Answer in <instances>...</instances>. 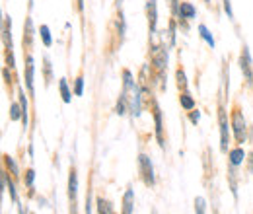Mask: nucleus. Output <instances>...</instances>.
<instances>
[{
  "mask_svg": "<svg viewBox=\"0 0 253 214\" xmlns=\"http://www.w3.org/2000/svg\"><path fill=\"white\" fill-rule=\"evenodd\" d=\"M175 76H177V86H179V88H185V86H187V80H185V72L179 68Z\"/></svg>",
  "mask_w": 253,
  "mask_h": 214,
  "instance_id": "obj_24",
  "label": "nucleus"
},
{
  "mask_svg": "<svg viewBox=\"0 0 253 214\" xmlns=\"http://www.w3.org/2000/svg\"><path fill=\"white\" fill-rule=\"evenodd\" d=\"M33 72H35V64H33V57L30 55L26 61V86L30 93H33Z\"/></svg>",
  "mask_w": 253,
  "mask_h": 214,
  "instance_id": "obj_6",
  "label": "nucleus"
},
{
  "mask_svg": "<svg viewBox=\"0 0 253 214\" xmlns=\"http://www.w3.org/2000/svg\"><path fill=\"white\" fill-rule=\"evenodd\" d=\"M195 16H197L195 6H193L191 2H181V6H179V18H183V20H193Z\"/></svg>",
  "mask_w": 253,
  "mask_h": 214,
  "instance_id": "obj_8",
  "label": "nucleus"
},
{
  "mask_svg": "<svg viewBox=\"0 0 253 214\" xmlns=\"http://www.w3.org/2000/svg\"><path fill=\"white\" fill-rule=\"evenodd\" d=\"M2 74H4V80H6V84H8V86H12V76H10L8 68H4V72H2Z\"/></svg>",
  "mask_w": 253,
  "mask_h": 214,
  "instance_id": "obj_31",
  "label": "nucleus"
},
{
  "mask_svg": "<svg viewBox=\"0 0 253 214\" xmlns=\"http://www.w3.org/2000/svg\"><path fill=\"white\" fill-rule=\"evenodd\" d=\"M76 191H78V177H76V171L72 170L68 175V197L72 201H76Z\"/></svg>",
  "mask_w": 253,
  "mask_h": 214,
  "instance_id": "obj_9",
  "label": "nucleus"
},
{
  "mask_svg": "<svg viewBox=\"0 0 253 214\" xmlns=\"http://www.w3.org/2000/svg\"><path fill=\"white\" fill-rule=\"evenodd\" d=\"M86 214H90V199H88V203H86Z\"/></svg>",
  "mask_w": 253,
  "mask_h": 214,
  "instance_id": "obj_33",
  "label": "nucleus"
},
{
  "mask_svg": "<svg viewBox=\"0 0 253 214\" xmlns=\"http://www.w3.org/2000/svg\"><path fill=\"white\" fill-rule=\"evenodd\" d=\"M195 214H205V201L201 197L195 201Z\"/></svg>",
  "mask_w": 253,
  "mask_h": 214,
  "instance_id": "obj_26",
  "label": "nucleus"
},
{
  "mask_svg": "<svg viewBox=\"0 0 253 214\" xmlns=\"http://www.w3.org/2000/svg\"><path fill=\"white\" fill-rule=\"evenodd\" d=\"M199 33H201V37L211 45V47H214V39H212V35H211V31L207 30V26H199Z\"/></svg>",
  "mask_w": 253,
  "mask_h": 214,
  "instance_id": "obj_22",
  "label": "nucleus"
},
{
  "mask_svg": "<svg viewBox=\"0 0 253 214\" xmlns=\"http://www.w3.org/2000/svg\"><path fill=\"white\" fill-rule=\"evenodd\" d=\"M166 61H168V53H166V51H160V47H156V49H154V62H156V66H158L160 74L164 72Z\"/></svg>",
  "mask_w": 253,
  "mask_h": 214,
  "instance_id": "obj_11",
  "label": "nucleus"
},
{
  "mask_svg": "<svg viewBox=\"0 0 253 214\" xmlns=\"http://www.w3.org/2000/svg\"><path fill=\"white\" fill-rule=\"evenodd\" d=\"M244 158H246L244 150H242V148H236V150L230 152V164H232V166H240V164L244 162Z\"/></svg>",
  "mask_w": 253,
  "mask_h": 214,
  "instance_id": "obj_15",
  "label": "nucleus"
},
{
  "mask_svg": "<svg viewBox=\"0 0 253 214\" xmlns=\"http://www.w3.org/2000/svg\"><path fill=\"white\" fill-rule=\"evenodd\" d=\"M32 39H33V22L32 18L26 20V26H24V45H32Z\"/></svg>",
  "mask_w": 253,
  "mask_h": 214,
  "instance_id": "obj_13",
  "label": "nucleus"
},
{
  "mask_svg": "<svg viewBox=\"0 0 253 214\" xmlns=\"http://www.w3.org/2000/svg\"><path fill=\"white\" fill-rule=\"evenodd\" d=\"M59 88H61V95H63V101L64 103H70V99H72V93L68 90V84H66V80L61 78L59 80Z\"/></svg>",
  "mask_w": 253,
  "mask_h": 214,
  "instance_id": "obj_16",
  "label": "nucleus"
},
{
  "mask_svg": "<svg viewBox=\"0 0 253 214\" xmlns=\"http://www.w3.org/2000/svg\"><path fill=\"white\" fill-rule=\"evenodd\" d=\"M232 127H234V134H236V140L238 142H244L246 140V119L242 115L240 109H234V115H232Z\"/></svg>",
  "mask_w": 253,
  "mask_h": 214,
  "instance_id": "obj_3",
  "label": "nucleus"
},
{
  "mask_svg": "<svg viewBox=\"0 0 253 214\" xmlns=\"http://www.w3.org/2000/svg\"><path fill=\"white\" fill-rule=\"evenodd\" d=\"M146 12H148L150 35H154L156 33V24H158V6H156V0H146Z\"/></svg>",
  "mask_w": 253,
  "mask_h": 214,
  "instance_id": "obj_4",
  "label": "nucleus"
},
{
  "mask_svg": "<svg viewBox=\"0 0 253 214\" xmlns=\"http://www.w3.org/2000/svg\"><path fill=\"white\" fill-rule=\"evenodd\" d=\"M95 207H97V214H113L111 205H109L107 201H103L101 197H97V199H95Z\"/></svg>",
  "mask_w": 253,
  "mask_h": 214,
  "instance_id": "obj_14",
  "label": "nucleus"
},
{
  "mask_svg": "<svg viewBox=\"0 0 253 214\" xmlns=\"http://www.w3.org/2000/svg\"><path fill=\"white\" fill-rule=\"evenodd\" d=\"M240 66H242V72H244V76L248 78V82H250V84H253L252 57H250V51H248V47H244V51H242V59H240Z\"/></svg>",
  "mask_w": 253,
  "mask_h": 214,
  "instance_id": "obj_5",
  "label": "nucleus"
},
{
  "mask_svg": "<svg viewBox=\"0 0 253 214\" xmlns=\"http://www.w3.org/2000/svg\"><path fill=\"white\" fill-rule=\"evenodd\" d=\"M189 119H191V123H193V125H197V123H199V119H201V113H199V111H191Z\"/></svg>",
  "mask_w": 253,
  "mask_h": 214,
  "instance_id": "obj_29",
  "label": "nucleus"
},
{
  "mask_svg": "<svg viewBox=\"0 0 253 214\" xmlns=\"http://www.w3.org/2000/svg\"><path fill=\"white\" fill-rule=\"evenodd\" d=\"M179 99H181V107H183V109H187V111H193V109H195V101H193V97H191L187 92L183 93Z\"/></svg>",
  "mask_w": 253,
  "mask_h": 214,
  "instance_id": "obj_20",
  "label": "nucleus"
},
{
  "mask_svg": "<svg viewBox=\"0 0 253 214\" xmlns=\"http://www.w3.org/2000/svg\"><path fill=\"white\" fill-rule=\"evenodd\" d=\"M4 162H6V166L10 168V171H12L14 175H18V166L14 164V160H12L10 156H4Z\"/></svg>",
  "mask_w": 253,
  "mask_h": 214,
  "instance_id": "obj_25",
  "label": "nucleus"
},
{
  "mask_svg": "<svg viewBox=\"0 0 253 214\" xmlns=\"http://www.w3.org/2000/svg\"><path fill=\"white\" fill-rule=\"evenodd\" d=\"M82 92H84V78L78 76L76 78V84H74V95H82Z\"/></svg>",
  "mask_w": 253,
  "mask_h": 214,
  "instance_id": "obj_23",
  "label": "nucleus"
},
{
  "mask_svg": "<svg viewBox=\"0 0 253 214\" xmlns=\"http://www.w3.org/2000/svg\"><path fill=\"white\" fill-rule=\"evenodd\" d=\"M39 33H41L43 45H45V47H51L53 39H51V31H49V28H47V26H41V30H39Z\"/></svg>",
  "mask_w": 253,
  "mask_h": 214,
  "instance_id": "obj_21",
  "label": "nucleus"
},
{
  "mask_svg": "<svg viewBox=\"0 0 253 214\" xmlns=\"http://www.w3.org/2000/svg\"><path fill=\"white\" fill-rule=\"evenodd\" d=\"M33 177H35V171H33V170H28V171H26V179H24V183L28 185V187H32Z\"/></svg>",
  "mask_w": 253,
  "mask_h": 214,
  "instance_id": "obj_27",
  "label": "nucleus"
},
{
  "mask_svg": "<svg viewBox=\"0 0 253 214\" xmlns=\"http://www.w3.org/2000/svg\"><path fill=\"white\" fill-rule=\"evenodd\" d=\"M154 119H156V136H158L160 144L164 146V138H162V113H160L158 107L154 109Z\"/></svg>",
  "mask_w": 253,
  "mask_h": 214,
  "instance_id": "obj_17",
  "label": "nucleus"
},
{
  "mask_svg": "<svg viewBox=\"0 0 253 214\" xmlns=\"http://www.w3.org/2000/svg\"><path fill=\"white\" fill-rule=\"evenodd\" d=\"M10 119L12 121H20L22 119V105L20 103H12L10 105Z\"/></svg>",
  "mask_w": 253,
  "mask_h": 214,
  "instance_id": "obj_19",
  "label": "nucleus"
},
{
  "mask_svg": "<svg viewBox=\"0 0 253 214\" xmlns=\"http://www.w3.org/2000/svg\"><path fill=\"white\" fill-rule=\"evenodd\" d=\"M138 164H140V175H142L144 183L148 185V187H152L154 185V168H152L150 158L144 156V154H140L138 156Z\"/></svg>",
  "mask_w": 253,
  "mask_h": 214,
  "instance_id": "obj_1",
  "label": "nucleus"
},
{
  "mask_svg": "<svg viewBox=\"0 0 253 214\" xmlns=\"http://www.w3.org/2000/svg\"><path fill=\"white\" fill-rule=\"evenodd\" d=\"M132 201H134V191L126 189L125 197H123V214H132Z\"/></svg>",
  "mask_w": 253,
  "mask_h": 214,
  "instance_id": "obj_10",
  "label": "nucleus"
},
{
  "mask_svg": "<svg viewBox=\"0 0 253 214\" xmlns=\"http://www.w3.org/2000/svg\"><path fill=\"white\" fill-rule=\"evenodd\" d=\"M78 10H84V0H78Z\"/></svg>",
  "mask_w": 253,
  "mask_h": 214,
  "instance_id": "obj_32",
  "label": "nucleus"
},
{
  "mask_svg": "<svg viewBox=\"0 0 253 214\" xmlns=\"http://www.w3.org/2000/svg\"><path fill=\"white\" fill-rule=\"evenodd\" d=\"M205 2H207V4H211V0H205Z\"/></svg>",
  "mask_w": 253,
  "mask_h": 214,
  "instance_id": "obj_34",
  "label": "nucleus"
},
{
  "mask_svg": "<svg viewBox=\"0 0 253 214\" xmlns=\"http://www.w3.org/2000/svg\"><path fill=\"white\" fill-rule=\"evenodd\" d=\"M218 121H220V148L222 152L228 150V142H230V125H228V117L224 107H218Z\"/></svg>",
  "mask_w": 253,
  "mask_h": 214,
  "instance_id": "obj_2",
  "label": "nucleus"
},
{
  "mask_svg": "<svg viewBox=\"0 0 253 214\" xmlns=\"http://www.w3.org/2000/svg\"><path fill=\"white\" fill-rule=\"evenodd\" d=\"M224 10H226L228 18H234V14H232V4H230V0H224Z\"/></svg>",
  "mask_w": 253,
  "mask_h": 214,
  "instance_id": "obj_28",
  "label": "nucleus"
},
{
  "mask_svg": "<svg viewBox=\"0 0 253 214\" xmlns=\"http://www.w3.org/2000/svg\"><path fill=\"white\" fill-rule=\"evenodd\" d=\"M18 97H20V105H22V123L24 127H28V99L24 90H18Z\"/></svg>",
  "mask_w": 253,
  "mask_h": 214,
  "instance_id": "obj_12",
  "label": "nucleus"
},
{
  "mask_svg": "<svg viewBox=\"0 0 253 214\" xmlns=\"http://www.w3.org/2000/svg\"><path fill=\"white\" fill-rule=\"evenodd\" d=\"M6 61L10 64V68H14V55H12V51H6Z\"/></svg>",
  "mask_w": 253,
  "mask_h": 214,
  "instance_id": "obj_30",
  "label": "nucleus"
},
{
  "mask_svg": "<svg viewBox=\"0 0 253 214\" xmlns=\"http://www.w3.org/2000/svg\"><path fill=\"white\" fill-rule=\"evenodd\" d=\"M2 39H4L6 51H12V37H10V16H4V24H2Z\"/></svg>",
  "mask_w": 253,
  "mask_h": 214,
  "instance_id": "obj_7",
  "label": "nucleus"
},
{
  "mask_svg": "<svg viewBox=\"0 0 253 214\" xmlns=\"http://www.w3.org/2000/svg\"><path fill=\"white\" fill-rule=\"evenodd\" d=\"M126 111V92L121 93V97H119V101H117V105H115V113L117 115H125Z\"/></svg>",
  "mask_w": 253,
  "mask_h": 214,
  "instance_id": "obj_18",
  "label": "nucleus"
}]
</instances>
